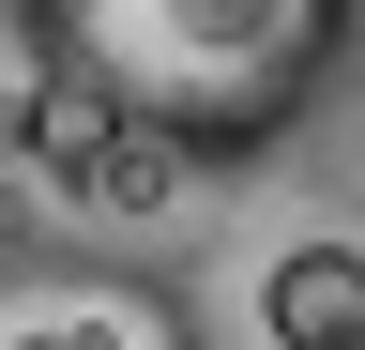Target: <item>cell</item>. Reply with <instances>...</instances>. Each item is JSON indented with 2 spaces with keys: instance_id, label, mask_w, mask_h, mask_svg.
I'll list each match as a JSON object with an SVG mask.
<instances>
[{
  "instance_id": "6da1fadb",
  "label": "cell",
  "mask_w": 365,
  "mask_h": 350,
  "mask_svg": "<svg viewBox=\"0 0 365 350\" xmlns=\"http://www.w3.org/2000/svg\"><path fill=\"white\" fill-rule=\"evenodd\" d=\"M31 76H76L198 168L289 153L365 46V0H16Z\"/></svg>"
},
{
  "instance_id": "7a4b0ae2",
  "label": "cell",
  "mask_w": 365,
  "mask_h": 350,
  "mask_svg": "<svg viewBox=\"0 0 365 350\" xmlns=\"http://www.w3.org/2000/svg\"><path fill=\"white\" fill-rule=\"evenodd\" d=\"M0 350H198V304L91 244H0Z\"/></svg>"
},
{
  "instance_id": "3957f363",
  "label": "cell",
  "mask_w": 365,
  "mask_h": 350,
  "mask_svg": "<svg viewBox=\"0 0 365 350\" xmlns=\"http://www.w3.org/2000/svg\"><path fill=\"white\" fill-rule=\"evenodd\" d=\"M259 335L274 350H365V244H289L259 274Z\"/></svg>"
}]
</instances>
